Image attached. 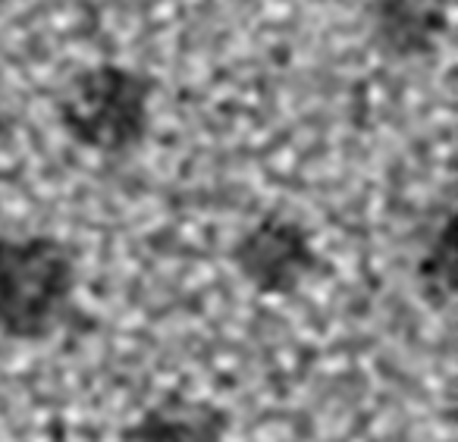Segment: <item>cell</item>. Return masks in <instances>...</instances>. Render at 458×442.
Listing matches in <instances>:
<instances>
[{"instance_id": "cell-5", "label": "cell", "mask_w": 458, "mask_h": 442, "mask_svg": "<svg viewBox=\"0 0 458 442\" xmlns=\"http://www.w3.org/2000/svg\"><path fill=\"white\" fill-rule=\"evenodd\" d=\"M229 421L220 408L191 398H166L151 404L123 442H226Z\"/></svg>"}, {"instance_id": "cell-2", "label": "cell", "mask_w": 458, "mask_h": 442, "mask_svg": "<svg viewBox=\"0 0 458 442\" xmlns=\"http://www.w3.org/2000/svg\"><path fill=\"white\" fill-rule=\"evenodd\" d=\"M154 82L120 64L76 72L57 98V120L76 145L120 157L139 148L151 126Z\"/></svg>"}, {"instance_id": "cell-3", "label": "cell", "mask_w": 458, "mask_h": 442, "mask_svg": "<svg viewBox=\"0 0 458 442\" xmlns=\"http://www.w3.org/2000/svg\"><path fill=\"white\" fill-rule=\"evenodd\" d=\"M236 270L264 295H289L311 276L318 254L301 223L267 214L249 226L233 245Z\"/></svg>"}, {"instance_id": "cell-4", "label": "cell", "mask_w": 458, "mask_h": 442, "mask_svg": "<svg viewBox=\"0 0 458 442\" xmlns=\"http://www.w3.org/2000/svg\"><path fill=\"white\" fill-rule=\"evenodd\" d=\"M445 22V0H377L370 7L374 41L395 60L430 54Z\"/></svg>"}, {"instance_id": "cell-1", "label": "cell", "mask_w": 458, "mask_h": 442, "mask_svg": "<svg viewBox=\"0 0 458 442\" xmlns=\"http://www.w3.org/2000/svg\"><path fill=\"white\" fill-rule=\"evenodd\" d=\"M76 283V258L54 235H0V333L47 339L64 323Z\"/></svg>"}, {"instance_id": "cell-6", "label": "cell", "mask_w": 458, "mask_h": 442, "mask_svg": "<svg viewBox=\"0 0 458 442\" xmlns=\"http://www.w3.org/2000/svg\"><path fill=\"white\" fill-rule=\"evenodd\" d=\"M452 264H455V251H452V220L443 223L437 233L430 254L424 258V273H430V289L452 295Z\"/></svg>"}]
</instances>
